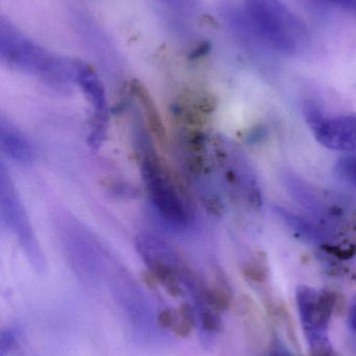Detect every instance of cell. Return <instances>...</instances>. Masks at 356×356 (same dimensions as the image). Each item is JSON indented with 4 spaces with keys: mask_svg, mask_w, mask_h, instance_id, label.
Instances as JSON below:
<instances>
[{
    "mask_svg": "<svg viewBox=\"0 0 356 356\" xmlns=\"http://www.w3.org/2000/svg\"><path fill=\"white\" fill-rule=\"evenodd\" d=\"M133 91L138 102L144 108V117L148 121V127L152 131L153 135L156 136L158 140L164 139V129H163L160 116L148 91L139 83L133 86Z\"/></svg>",
    "mask_w": 356,
    "mask_h": 356,
    "instance_id": "cell-11",
    "label": "cell"
},
{
    "mask_svg": "<svg viewBox=\"0 0 356 356\" xmlns=\"http://www.w3.org/2000/svg\"><path fill=\"white\" fill-rule=\"evenodd\" d=\"M0 143L2 150L16 162L27 164L33 160V149L26 138L4 120L0 125Z\"/></svg>",
    "mask_w": 356,
    "mask_h": 356,
    "instance_id": "cell-9",
    "label": "cell"
},
{
    "mask_svg": "<svg viewBox=\"0 0 356 356\" xmlns=\"http://www.w3.org/2000/svg\"><path fill=\"white\" fill-rule=\"evenodd\" d=\"M296 305L309 355L339 356L330 334L336 295L330 291L300 286L296 291Z\"/></svg>",
    "mask_w": 356,
    "mask_h": 356,
    "instance_id": "cell-3",
    "label": "cell"
},
{
    "mask_svg": "<svg viewBox=\"0 0 356 356\" xmlns=\"http://www.w3.org/2000/svg\"><path fill=\"white\" fill-rule=\"evenodd\" d=\"M267 356H294L292 351L279 340L274 341Z\"/></svg>",
    "mask_w": 356,
    "mask_h": 356,
    "instance_id": "cell-14",
    "label": "cell"
},
{
    "mask_svg": "<svg viewBox=\"0 0 356 356\" xmlns=\"http://www.w3.org/2000/svg\"><path fill=\"white\" fill-rule=\"evenodd\" d=\"M322 1L346 8V10H351V12L356 14V0H322Z\"/></svg>",
    "mask_w": 356,
    "mask_h": 356,
    "instance_id": "cell-15",
    "label": "cell"
},
{
    "mask_svg": "<svg viewBox=\"0 0 356 356\" xmlns=\"http://www.w3.org/2000/svg\"><path fill=\"white\" fill-rule=\"evenodd\" d=\"M305 114L316 139L322 146L334 152L355 154L356 115L325 118L314 106H307Z\"/></svg>",
    "mask_w": 356,
    "mask_h": 356,
    "instance_id": "cell-6",
    "label": "cell"
},
{
    "mask_svg": "<svg viewBox=\"0 0 356 356\" xmlns=\"http://www.w3.org/2000/svg\"><path fill=\"white\" fill-rule=\"evenodd\" d=\"M20 330L15 326L4 328L0 334V356H8L18 340Z\"/></svg>",
    "mask_w": 356,
    "mask_h": 356,
    "instance_id": "cell-13",
    "label": "cell"
},
{
    "mask_svg": "<svg viewBox=\"0 0 356 356\" xmlns=\"http://www.w3.org/2000/svg\"><path fill=\"white\" fill-rule=\"evenodd\" d=\"M219 14L230 31L245 47L253 51L269 48L259 37L245 8H240L233 2L224 1L219 6Z\"/></svg>",
    "mask_w": 356,
    "mask_h": 356,
    "instance_id": "cell-8",
    "label": "cell"
},
{
    "mask_svg": "<svg viewBox=\"0 0 356 356\" xmlns=\"http://www.w3.org/2000/svg\"><path fill=\"white\" fill-rule=\"evenodd\" d=\"M245 10L269 49L297 54L309 45L304 23L280 0H244Z\"/></svg>",
    "mask_w": 356,
    "mask_h": 356,
    "instance_id": "cell-2",
    "label": "cell"
},
{
    "mask_svg": "<svg viewBox=\"0 0 356 356\" xmlns=\"http://www.w3.org/2000/svg\"><path fill=\"white\" fill-rule=\"evenodd\" d=\"M161 1L173 6V8H181V10L192 8L194 4V0H161Z\"/></svg>",
    "mask_w": 356,
    "mask_h": 356,
    "instance_id": "cell-17",
    "label": "cell"
},
{
    "mask_svg": "<svg viewBox=\"0 0 356 356\" xmlns=\"http://www.w3.org/2000/svg\"><path fill=\"white\" fill-rule=\"evenodd\" d=\"M0 201L1 217L4 224L16 234L21 246L33 266L37 269H43V259L33 236L31 224L22 204L19 201L16 190L3 168L1 169L0 178Z\"/></svg>",
    "mask_w": 356,
    "mask_h": 356,
    "instance_id": "cell-5",
    "label": "cell"
},
{
    "mask_svg": "<svg viewBox=\"0 0 356 356\" xmlns=\"http://www.w3.org/2000/svg\"><path fill=\"white\" fill-rule=\"evenodd\" d=\"M348 322L349 327L356 340V296L351 301L350 307H349Z\"/></svg>",
    "mask_w": 356,
    "mask_h": 356,
    "instance_id": "cell-16",
    "label": "cell"
},
{
    "mask_svg": "<svg viewBox=\"0 0 356 356\" xmlns=\"http://www.w3.org/2000/svg\"><path fill=\"white\" fill-rule=\"evenodd\" d=\"M336 177L345 184L356 188V156H346L341 158L334 167Z\"/></svg>",
    "mask_w": 356,
    "mask_h": 356,
    "instance_id": "cell-12",
    "label": "cell"
},
{
    "mask_svg": "<svg viewBox=\"0 0 356 356\" xmlns=\"http://www.w3.org/2000/svg\"><path fill=\"white\" fill-rule=\"evenodd\" d=\"M141 171L148 195L161 217L171 225L185 226L190 220L187 205L167 166L150 148L144 152Z\"/></svg>",
    "mask_w": 356,
    "mask_h": 356,
    "instance_id": "cell-4",
    "label": "cell"
},
{
    "mask_svg": "<svg viewBox=\"0 0 356 356\" xmlns=\"http://www.w3.org/2000/svg\"><path fill=\"white\" fill-rule=\"evenodd\" d=\"M275 213L281 218L282 221L288 227H291V229L294 230L295 234H298L305 241H309L311 243H322L325 240L323 232L315 224L311 223L309 220L295 215L282 207H276Z\"/></svg>",
    "mask_w": 356,
    "mask_h": 356,
    "instance_id": "cell-10",
    "label": "cell"
},
{
    "mask_svg": "<svg viewBox=\"0 0 356 356\" xmlns=\"http://www.w3.org/2000/svg\"><path fill=\"white\" fill-rule=\"evenodd\" d=\"M73 81L79 85L88 102L93 106L89 141L92 146H98L106 135L108 119L104 86L93 69L81 60H73Z\"/></svg>",
    "mask_w": 356,
    "mask_h": 356,
    "instance_id": "cell-7",
    "label": "cell"
},
{
    "mask_svg": "<svg viewBox=\"0 0 356 356\" xmlns=\"http://www.w3.org/2000/svg\"><path fill=\"white\" fill-rule=\"evenodd\" d=\"M0 56L8 66L35 75L58 89L73 81V60L44 49L3 18L0 21Z\"/></svg>",
    "mask_w": 356,
    "mask_h": 356,
    "instance_id": "cell-1",
    "label": "cell"
}]
</instances>
